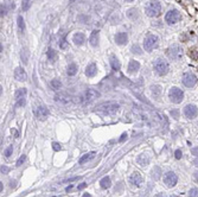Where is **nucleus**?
Segmentation results:
<instances>
[{
	"instance_id": "f257e3e1",
	"label": "nucleus",
	"mask_w": 198,
	"mask_h": 197,
	"mask_svg": "<svg viewBox=\"0 0 198 197\" xmlns=\"http://www.w3.org/2000/svg\"><path fill=\"white\" fill-rule=\"evenodd\" d=\"M145 12L148 17H158L160 12H161V5L159 1H157V0H151V1H148L146 4V7H145Z\"/></svg>"
},
{
	"instance_id": "f03ea898",
	"label": "nucleus",
	"mask_w": 198,
	"mask_h": 197,
	"mask_svg": "<svg viewBox=\"0 0 198 197\" xmlns=\"http://www.w3.org/2000/svg\"><path fill=\"white\" fill-rule=\"evenodd\" d=\"M100 95L101 94H100V92H97V90H95V89H88L79 97V101L82 104H87V103H90L91 101H94L95 99L100 97Z\"/></svg>"
},
{
	"instance_id": "7ed1b4c3",
	"label": "nucleus",
	"mask_w": 198,
	"mask_h": 197,
	"mask_svg": "<svg viewBox=\"0 0 198 197\" xmlns=\"http://www.w3.org/2000/svg\"><path fill=\"white\" fill-rule=\"evenodd\" d=\"M96 108H97V111H100V112H102V113L115 114V113L119 111L120 106H119V103H116V102H104V103L99 104Z\"/></svg>"
},
{
	"instance_id": "20e7f679",
	"label": "nucleus",
	"mask_w": 198,
	"mask_h": 197,
	"mask_svg": "<svg viewBox=\"0 0 198 197\" xmlns=\"http://www.w3.org/2000/svg\"><path fill=\"white\" fill-rule=\"evenodd\" d=\"M153 68H154L156 72H157L158 75H160V76H164V75H166L167 72H169V69H170L169 63H167L166 61L163 59V58H158V59L154 61Z\"/></svg>"
},
{
	"instance_id": "39448f33",
	"label": "nucleus",
	"mask_w": 198,
	"mask_h": 197,
	"mask_svg": "<svg viewBox=\"0 0 198 197\" xmlns=\"http://www.w3.org/2000/svg\"><path fill=\"white\" fill-rule=\"evenodd\" d=\"M167 55L173 61H180L183 58V56H184V50H183L180 45L173 44L169 48V50H167Z\"/></svg>"
},
{
	"instance_id": "423d86ee",
	"label": "nucleus",
	"mask_w": 198,
	"mask_h": 197,
	"mask_svg": "<svg viewBox=\"0 0 198 197\" xmlns=\"http://www.w3.org/2000/svg\"><path fill=\"white\" fill-rule=\"evenodd\" d=\"M169 97H170V101L173 102V103H180L184 99V93L183 90L178 87H172L169 92Z\"/></svg>"
},
{
	"instance_id": "0eeeda50",
	"label": "nucleus",
	"mask_w": 198,
	"mask_h": 197,
	"mask_svg": "<svg viewBox=\"0 0 198 197\" xmlns=\"http://www.w3.org/2000/svg\"><path fill=\"white\" fill-rule=\"evenodd\" d=\"M158 42H159V39H158V37L156 35H148V36H146V38L144 40V49L146 51H148V52L152 51L154 48H157Z\"/></svg>"
},
{
	"instance_id": "6e6552de",
	"label": "nucleus",
	"mask_w": 198,
	"mask_h": 197,
	"mask_svg": "<svg viewBox=\"0 0 198 197\" xmlns=\"http://www.w3.org/2000/svg\"><path fill=\"white\" fill-rule=\"evenodd\" d=\"M181 16L178 10H170L165 14V22L169 24V25H173V24H177L179 20H180Z\"/></svg>"
},
{
	"instance_id": "1a4fd4ad",
	"label": "nucleus",
	"mask_w": 198,
	"mask_h": 197,
	"mask_svg": "<svg viewBox=\"0 0 198 197\" xmlns=\"http://www.w3.org/2000/svg\"><path fill=\"white\" fill-rule=\"evenodd\" d=\"M178 183V177L173 171H167L164 175V184L167 188H173Z\"/></svg>"
},
{
	"instance_id": "9d476101",
	"label": "nucleus",
	"mask_w": 198,
	"mask_h": 197,
	"mask_svg": "<svg viewBox=\"0 0 198 197\" xmlns=\"http://www.w3.org/2000/svg\"><path fill=\"white\" fill-rule=\"evenodd\" d=\"M197 77H196V75L195 74H192V72H185L184 75H183V77H181V82H183V84H184L185 87H188V88H192V87H195L196 84H197Z\"/></svg>"
},
{
	"instance_id": "9b49d317",
	"label": "nucleus",
	"mask_w": 198,
	"mask_h": 197,
	"mask_svg": "<svg viewBox=\"0 0 198 197\" xmlns=\"http://www.w3.org/2000/svg\"><path fill=\"white\" fill-rule=\"evenodd\" d=\"M184 115L188 118V119H195L197 115H198V108L196 107L195 104L190 103V104H186L184 107V111H183Z\"/></svg>"
},
{
	"instance_id": "f8f14e48",
	"label": "nucleus",
	"mask_w": 198,
	"mask_h": 197,
	"mask_svg": "<svg viewBox=\"0 0 198 197\" xmlns=\"http://www.w3.org/2000/svg\"><path fill=\"white\" fill-rule=\"evenodd\" d=\"M16 101H17V106H19V107L25 106V102H26V89L25 88L18 89L16 92Z\"/></svg>"
},
{
	"instance_id": "ddd939ff",
	"label": "nucleus",
	"mask_w": 198,
	"mask_h": 197,
	"mask_svg": "<svg viewBox=\"0 0 198 197\" xmlns=\"http://www.w3.org/2000/svg\"><path fill=\"white\" fill-rule=\"evenodd\" d=\"M35 113H36V116H37L39 120H45V119L49 116V114H50L49 109L45 107V106H39V107H37L36 111H35Z\"/></svg>"
},
{
	"instance_id": "4468645a",
	"label": "nucleus",
	"mask_w": 198,
	"mask_h": 197,
	"mask_svg": "<svg viewBox=\"0 0 198 197\" xmlns=\"http://www.w3.org/2000/svg\"><path fill=\"white\" fill-rule=\"evenodd\" d=\"M129 183L134 187H140L142 183V176L139 172H133L129 177Z\"/></svg>"
},
{
	"instance_id": "2eb2a0df",
	"label": "nucleus",
	"mask_w": 198,
	"mask_h": 197,
	"mask_svg": "<svg viewBox=\"0 0 198 197\" xmlns=\"http://www.w3.org/2000/svg\"><path fill=\"white\" fill-rule=\"evenodd\" d=\"M14 79H16L17 81L24 82V81H26V79H27V74H26V71H25L23 68L18 67L16 70H14Z\"/></svg>"
},
{
	"instance_id": "dca6fc26",
	"label": "nucleus",
	"mask_w": 198,
	"mask_h": 197,
	"mask_svg": "<svg viewBox=\"0 0 198 197\" xmlns=\"http://www.w3.org/2000/svg\"><path fill=\"white\" fill-rule=\"evenodd\" d=\"M127 40H128V36H127L126 32H119V33L115 35V42H116V44H119V45L126 44Z\"/></svg>"
},
{
	"instance_id": "f3484780",
	"label": "nucleus",
	"mask_w": 198,
	"mask_h": 197,
	"mask_svg": "<svg viewBox=\"0 0 198 197\" xmlns=\"http://www.w3.org/2000/svg\"><path fill=\"white\" fill-rule=\"evenodd\" d=\"M55 100H56L57 102H59V103H62V104H69V103H71V97L68 96L67 94L56 95V96H55Z\"/></svg>"
},
{
	"instance_id": "a211bd4d",
	"label": "nucleus",
	"mask_w": 198,
	"mask_h": 197,
	"mask_svg": "<svg viewBox=\"0 0 198 197\" xmlns=\"http://www.w3.org/2000/svg\"><path fill=\"white\" fill-rule=\"evenodd\" d=\"M99 38H100V32L97 30H94L93 32H91L90 37H89V43L93 45V47H97L99 44Z\"/></svg>"
},
{
	"instance_id": "6ab92c4d",
	"label": "nucleus",
	"mask_w": 198,
	"mask_h": 197,
	"mask_svg": "<svg viewBox=\"0 0 198 197\" xmlns=\"http://www.w3.org/2000/svg\"><path fill=\"white\" fill-rule=\"evenodd\" d=\"M96 72H97V68H96V65H95L94 63L89 64V65L85 68V75H87L88 77H94L95 75H96Z\"/></svg>"
},
{
	"instance_id": "aec40b11",
	"label": "nucleus",
	"mask_w": 198,
	"mask_h": 197,
	"mask_svg": "<svg viewBox=\"0 0 198 197\" xmlns=\"http://www.w3.org/2000/svg\"><path fill=\"white\" fill-rule=\"evenodd\" d=\"M72 42L76 44V45H82L84 42H85V36L81 32H77L75 33L74 37H72Z\"/></svg>"
},
{
	"instance_id": "412c9836",
	"label": "nucleus",
	"mask_w": 198,
	"mask_h": 197,
	"mask_svg": "<svg viewBox=\"0 0 198 197\" xmlns=\"http://www.w3.org/2000/svg\"><path fill=\"white\" fill-rule=\"evenodd\" d=\"M139 69H140L139 62H138V61L132 59L131 62H129V64H128V72H129V74H134V72L138 71Z\"/></svg>"
},
{
	"instance_id": "4be33fe9",
	"label": "nucleus",
	"mask_w": 198,
	"mask_h": 197,
	"mask_svg": "<svg viewBox=\"0 0 198 197\" xmlns=\"http://www.w3.org/2000/svg\"><path fill=\"white\" fill-rule=\"evenodd\" d=\"M136 163H138L139 166H142V168H145V166H147L148 163H149V158H148L146 155H140L138 158H136Z\"/></svg>"
},
{
	"instance_id": "5701e85b",
	"label": "nucleus",
	"mask_w": 198,
	"mask_h": 197,
	"mask_svg": "<svg viewBox=\"0 0 198 197\" xmlns=\"http://www.w3.org/2000/svg\"><path fill=\"white\" fill-rule=\"evenodd\" d=\"M95 152H89V153H85V155H83L81 158H80V160H79V164H84V163H87V161H89L90 159H93L94 157H95Z\"/></svg>"
},
{
	"instance_id": "b1692460",
	"label": "nucleus",
	"mask_w": 198,
	"mask_h": 197,
	"mask_svg": "<svg viewBox=\"0 0 198 197\" xmlns=\"http://www.w3.org/2000/svg\"><path fill=\"white\" fill-rule=\"evenodd\" d=\"M100 185L102 189H108L110 188L112 183H110V178L109 177H103L101 180H100Z\"/></svg>"
},
{
	"instance_id": "393cba45",
	"label": "nucleus",
	"mask_w": 198,
	"mask_h": 197,
	"mask_svg": "<svg viewBox=\"0 0 198 197\" xmlns=\"http://www.w3.org/2000/svg\"><path fill=\"white\" fill-rule=\"evenodd\" d=\"M77 70H79L77 65H76L75 63H71V64H69V67L67 69V72H68L69 76H74V75L77 74Z\"/></svg>"
},
{
	"instance_id": "a878e982",
	"label": "nucleus",
	"mask_w": 198,
	"mask_h": 197,
	"mask_svg": "<svg viewBox=\"0 0 198 197\" xmlns=\"http://www.w3.org/2000/svg\"><path fill=\"white\" fill-rule=\"evenodd\" d=\"M110 65H112V68H113L114 70H119L120 67H121L119 59H117L115 56H112V57H110Z\"/></svg>"
},
{
	"instance_id": "bb28decb",
	"label": "nucleus",
	"mask_w": 198,
	"mask_h": 197,
	"mask_svg": "<svg viewBox=\"0 0 198 197\" xmlns=\"http://www.w3.org/2000/svg\"><path fill=\"white\" fill-rule=\"evenodd\" d=\"M160 175H161V170L158 168V166H157V168H154L153 169V171H152V178H153V179H159L160 178Z\"/></svg>"
},
{
	"instance_id": "cd10ccee",
	"label": "nucleus",
	"mask_w": 198,
	"mask_h": 197,
	"mask_svg": "<svg viewBox=\"0 0 198 197\" xmlns=\"http://www.w3.org/2000/svg\"><path fill=\"white\" fill-rule=\"evenodd\" d=\"M50 84H51V87H52L53 89H56V90H57V89H59L60 87H62V82H60L59 80H57V79H55V80H52Z\"/></svg>"
},
{
	"instance_id": "c85d7f7f",
	"label": "nucleus",
	"mask_w": 198,
	"mask_h": 197,
	"mask_svg": "<svg viewBox=\"0 0 198 197\" xmlns=\"http://www.w3.org/2000/svg\"><path fill=\"white\" fill-rule=\"evenodd\" d=\"M18 27H19V30L23 32L24 30H25V24H24V19H23V17L22 16H19L18 17Z\"/></svg>"
},
{
	"instance_id": "c756f323",
	"label": "nucleus",
	"mask_w": 198,
	"mask_h": 197,
	"mask_svg": "<svg viewBox=\"0 0 198 197\" xmlns=\"http://www.w3.org/2000/svg\"><path fill=\"white\" fill-rule=\"evenodd\" d=\"M22 58H23V62L26 64L27 61H28V51H27V49H24L22 51Z\"/></svg>"
},
{
	"instance_id": "7c9ffc66",
	"label": "nucleus",
	"mask_w": 198,
	"mask_h": 197,
	"mask_svg": "<svg viewBox=\"0 0 198 197\" xmlns=\"http://www.w3.org/2000/svg\"><path fill=\"white\" fill-rule=\"evenodd\" d=\"M48 57L50 58V61H53V59L56 58V51L50 48V49L48 50Z\"/></svg>"
},
{
	"instance_id": "2f4dec72",
	"label": "nucleus",
	"mask_w": 198,
	"mask_h": 197,
	"mask_svg": "<svg viewBox=\"0 0 198 197\" xmlns=\"http://www.w3.org/2000/svg\"><path fill=\"white\" fill-rule=\"evenodd\" d=\"M189 197H198V189L197 188H192L189 191Z\"/></svg>"
},
{
	"instance_id": "473e14b6",
	"label": "nucleus",
	"mask_w": 198,
	"mask_h": 197,
	"mask_svg": "<svg viewBox=\"0 0 198 197\" xmlns=\"http://www.w3.org/2000/svg\"><path fill=\"white\" fill-rule=\"evenodd\" d=\"M12 152H13V147H12V146H8V147L5 150V153H4V155H5L6 158H10V157L12 156Z\"/></svg>"
},
{
	"instance_id": "72a5a7b5",
	"label": "nucleus",
	"mask_w": 198,
	"mask_h": 197,
	"mask_svg": "<svg viewBox=\"0 0 198 197\" xmlns=\"http://www.w3.org/2000/svg\"><path fill=\"white\" fill-rule=\"evenodd\" d=\"M30 5H31V0H23V10L27 11Z\"/></svg>"
},
{
	"instance_id": "f704fd0d",
	"label": "nucleus",
	"mask_w": 198,
	"mask_h": 197,
	"mask_svg": "<svg viewBox=\"0 0 198 197\" xmlns=\"http://www.w3.org/2000/svg\"><path fill=\"white\" fill-rule=\"evenodd\" d=\"M132 52H133V54L141 55V50H140V48L138 47V45H134V47H132Z\"/></svg>"
},
{
	"instance_id": "c9c22d12",
	"label": "nucleus",
	"mask_w": 198,
	"mask_h": 197,
	"mask_svg": "<svg viewBox=\"0 0 198 197\" xmlns=\"http://www.w3.org/2000/svg\"><path fill=\"white\" fill-rule=\"evenodd\" d=\"M25 159H26V156H25V155H22V157L17 160V166H20V165L25 161Z\"/></svg>"
},
{
	"instance_id": "e433bc0d",
	"label": "nucleus",
	"mask_w": 198,
	"mask_h": 197,
	"mask_svg": "<svg viewBox=\"0 0 198 197\" xmlns=\"http://www.w3.org/2000/svg\"><path fill=\"white\" fill-rule=\"evenodd\" d=\"M10 171V168H7L6 165H1V175H7Z\"/></svg>"
},
{
	"instance_id": "4c0bfd02",
	"label": "nucleus",
	"mask_w": 198,
	"mask_h": 197,
	"mask_svg": "<svg viewBox=\"0 0 198 197\" xmlns=\"http://www.w3.org/2000/svg\"><path fill=\"white\" fill-rule=\"evenodd\" d=\"M7 13V8H6V4H1V17H5Z\"/></svg>"
},
{
	"instance_id": "58836bf2",
	"label": "nucleus",
	"mask_w": 198,
	"mask_h": 197,
	"mask_svg": "<svg viewBox=\"0 0 198 197\" xmlns=\"http://www.w3.org/2000/svg\"><path fill=\"white\" fill-rule=\"evenodd\" d=\"M52 148L55 151H60V150H62V146H60V144H58V143H53L52 144Z\"/></svg>"
},
{
	"instance_id": "ea45409f",
	"label": "nucleus",
	"mask_w": 198,
	"mask_h": 197,
	"mask_svg": "<svg viewBox=\"0 0 198 197\" xmlns=\"http://www.w3.org/2000/svg\"><path fill=\"white\" fill-rule=\"evenodd\" d=\"M181 156H183V152H181L180 150H176V151H174V157H176L177 159H180Z\"/></svg>"
},
{
	"instance_id": "a19ab883",
	"label": "nucleus",
	"mask_w": 198,
	"mask_h": 197,
	"mask_svg": "<svg viewBox=\"0 0 198 197\" xmlns=\"http://www.w3.org/2000/svg\"><path fill=\"white\" fill-rule=\"evenodd\" d=\"M191 153H192L193 156L198 157V146H196V147H193V148L191 150Z\"/></svg>"
},
{
	"instance_id": "79ce46f5",
	"label": "nucleus",
	"mask_w": 198,
	"mask_h": 197,
	"mask_svg": "<svg viewBox=\"0 0 198 197\" xmlns=\"http://www.w3.org/2000/svg\"><path fill=\"white\" fill-rule=\"evenodd\" d=\"M59 47L62 48V49H64L65 47H67V43H65V39H62V42H60V44H59Z\"/></svg>"
},
{
	"instance_id": "37998d69",
	"label": "nucleus",
	"mask_w": 198,
	"mask_h": 197,
	"mask_svg": "<svg viewBox=\"0 0 198 197\" xmlns=\"http://www.w3.org/2000/svg\"><path fill=\"white\" fill-rule=\"evenodd\" d=\"M126 138H127V134H126V133H124L122 135H121V138H120V141H124V140H125Z\"/></svg>"
},
{
	"instance_id": "c03bdc74",
	"label": "nucleus",
	"mask_w": 198,
	"mask_h": 197,
	"mask_svg": "<svg viewBox=\"0 0 198 197\" xmlns=\"http://www.w3.org/2000/svg\"><path fill=\"white\" fill-rule=\"evenodd\" d=\"M193 179H195V180H196V182H198V171H197V172H195V173H193Z\"/></svg>"
},
{
	"instance_id": "a18cd8bd",
	"label": "nucleus",
	"mask_w": 198,
	"mask_h": 197,
	"mask_svg": "<svg viewBox=\"0 0 198 197\" xmlns=\"http://www.w3.org/2000/svg\"><path fill=\"white\" fill-rule=\"evenodd\" d=\"M171 114H172V115H174V119H176V120L178 119V112H177V111H174V112H172Z\"/></svg>"
},
{
	"instance_id": "49530a36",
	"label": "nucleus",
	"mask_w": 198,
	"mask_h": 197,
	"mask_svg": "<svg viewBox=\"0 0 198 197\" xmlns=\"http://www.w3.org/2000/svg\"><path fill=\"white\" fill-rule=\"evenodd\" d=\"M85 187H87V183H82V184L79 187V190H82V189H83V188H85Z\"/></svg>"
},
{
	"instance_id": "de8ad7c7",
	"label": "nucleus",
	"mask_w": 198,
	"mask_h": 197,
	"mask_svg": "<svg viewBox=\"0 0 198 197\" xmlns=\"http://www.w3.org/2000/svg\"><path fill=\"white\" fill-rule=\"evenodd\" d=\"M14 184H16V180H11V183H10V187H11V188H14V187H16Z\"/></svg>"
},
{
	"instance_id": "09e8293b",
	"label": "nucleus",
	"mask_w": 198,
	"mask_h": 197,
	"mask_svg": "<svg viewBox=\"0 0 198 197\" xmlns=\"http://www.w3.org/2000/svg\"><path fill=\"white\" fill-rule=\"evenodd\" d=\"M192 164H193L195 166H197V168H198V158H197V159H195V160L192 161Z\"/></svg>"
},
{
	"instance_id": "8fccbe9b",
	"label": "nucleus",
	"mask_w": 198,
	"mask_h": 197,
	"mask_svg": "<svg viewBox=\"0 0 198 197\" xmlns=\"http://www.w3.org/2000/svg\"><path fill=\"white\" fill-rule=\"evenodd\" d=\"M154 197H166V196H165L164 194H158V195H156Z\"/></svg>"
},
{
	"instance_id": "3c124183",
	"label": "nucleus",
	"mask_w": 198,
	"mask_h": 197,
	"mask_svg": "<svg viewBox=\"0 0 198 197\" xmlns=\"http://www.w3.org/2000/svg\"><path fill=\"white\" fill-rule=\"evenodd\" d=\"M82 197H91V195H90V194H88V192H85V194H84Z\"/></svg>"
},
{
	"instance_id": "603ef678",
	"label": "nucleus",
	"mask_w": 198,
	"mask_h": 197,
	"mask_svg": "<svg viewBox=\"0 0 198 197\" xmlns=\"http://www.w3.org/2000/svg\"><path fill=\"white\" fill-rule=\"evenodd\" d=\"M3 189H4V185H3V183H1V185H0V191L3 192Z\"/></svg>"
},
{
	"instance_id": "864d4df0",
	"label": "nucleus",
	"mask_w": 198,
	"mask_h": 197,
	"mask_svg": "<svg viewBox=\"0 0 198 197\" xmlns=\"http://www.w3.org/2000/svg\"><path fill=\"white\" fill-rule=\"evenodd\" d=\"M126 1H128V3H132V1H134V0H126Z\"/></svg>"
},
{
	"instance_id": "5fc2aeb1",
	"label": "nucleus",
	"mask_w": 198,
	"mask_h": 197,
	"mask_svg": "<svg viewBox=\"0 0 198 197\" xmlns=\"http://www.w3.org/2000/svg\"><path fill=\"white\" fill-rule=\"evenodd\" d=\"M170 197H178L177 195H172V196H170Z\"/></svg>"
}]
</instances>
